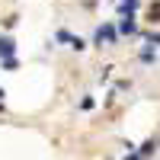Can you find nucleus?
<instances>
[{"label": "nucleus", "mask_w": 160, "mask_h": 160, "mask_svg": "<svg viewBox=\"0 0 160 160\" xmlns=\"http://www.w3.org/2000/svg\"><path fill=\"white\" fill-rule=\"evenodd\" d=\"M58 38H61V42H71V48H77V51L83 48V38H77V35H68V32H64V29L58 32Z\"/></svg>", "instance_id": "nucleus-4"}, {"label": "nucleus", "mask_w": 160, "mask_h": 160, "mask_svg": "<svg viewBox=\"0 0 160 160\" xmlns=\"http://www.w3.org/2000/svg\"><path fill=\"white\" fill-rule=\"evenodd\" d=\"M102 38H106V42H115V29H112V26H99V29H96V42H102Z\"/></svg>", "instance_id": "nucleus-3"}, {"label": "nucleus", "mask_w": 160, "mask_h": 160, "mask_svg": "<svg viewBox=\"0 0 160 160\" xmlns=\"http://www.w3.org/2000/svg\"><path fill=\"white\" fill-rule=\"evenodd\" d=\"M0 102H3V90H0Z\"/></svg>", "instance_id": "nucleus-8"}, {"label": "nucleus", "mask_w": 160, "mask_h": 160, "mask_svg": "<svg viewBox=\"0 0 160 160\" xmlns=\"http://www.w3.org/2000/svg\"><path fill=\"white\" fill-rule=\"evenodd\" d=\"M118 29H122L125 35H131V32L138 29V26H135V16H131V13H125V16H122V22H118Z\"/></svg>", "instance_id": "nucleus-2"}, {"label": "nucleus", "mask_w": 160, "mask_h": 160, "mask_svg": "<svg viewBox=\"0 0 160 160\" xmlns=\"http://www.w3.org/2000/svg\"><path fill=\"white\" fill-rule=\"evenodd\" d=\"M13 51H16L13 38H7V35H3V38H0V58H3V61H7V58H13Z\"/></svg>", "instance_id": "nucleus-1"}, {"label": "nucleus", "mask_w": 160, "mask_h": 160, "mask_svg": "<svg viewBox=\"0 0 160 160\" xmlns=\"http://www.w3.org/2000/svg\"><path fill=\"white\" fill-rule=\"evenodd\" d=\"M151 151H154V141H148V144H144V148H141V151H138V154H141V157H148V154H151Z\"/></svg>", "instance_id": "nucleus-7"}, {"label": "nucleus", "mask_w": 160, "mask_h": 160, "mask_svg": "<svg viewBox=\"0 0 160 160\" xmlns=\"http://www.w3.org/2000/svg\"><path fill=\"white\" fill-rule=\"evenodd\" d=\"M131 10H138V0H122V13H131Z\"/></svg>", "instance_id": "nucleus-6"}, {"label": "nucleus", "mask_w": 160, "mask_h": 160, "mask_svg": "<svg viewBox=\"0 0 160 160\" xmlns=\"http://www.w3.org/2000/svg\"><path fill=\"white\" fill-rule=\"evenodd\" d=\"M148 16H151V22H160V3H151L148 7Z\"/></svg>", "instance_id": "nucleus-5"}]
</instances>
